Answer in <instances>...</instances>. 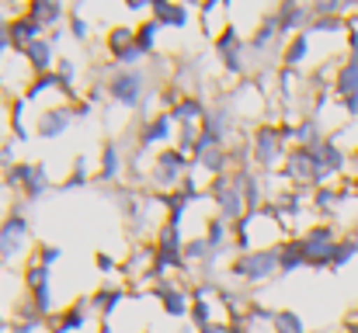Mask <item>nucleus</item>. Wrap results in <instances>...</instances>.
I'll return each mask as SVG.
<instances>
[{
	"label": "nucleus",
	"instance_id": "nucleus-9",
	"mask_svg": "<svg viewBox=\"0 0 358 333\" xmlns=\"http://www.w3.org/2000/svg\"><path fill=\"white\" fill-rule=\"evenodd\" d=\"M153 299L160 302V313L174 323H185L188 320V309H192V295H188V285L178 281V278H164L157 288H153Z\"/></svg>",
	"mask_w": 358,
	"mask_h": 333
},
{
	"label": "nucleus",
	"instance_id": "nucleus-5",
	"mask_svg": "<svg viewBox=\"0 0 358 333\" xmlns=\"http://www.w3.org/2000/svg\"><path fill=\"white\" fill-rule=\"evenodd\" d=\"M192 174V156H185L181 149L167 146V149H157V156L150 160V174H146V184L153 195H171L178 191Z\"/></svg>",
	"mask_w": 358,
	"mask_h": 333
},
{
	"label": "nucleus",
	"instance_id": "nucleus-34",
	"mask_svg": "<svg viewBox=\"0 0 358 333\" xmlns=\"http://www.w3.org/2000/svg\"><path fill=\"white\" fill-rule=\"evenodd\" d=\"M310 35H348V17H313Z\"/></svg>",
	"mask_w": 358,
	"mask_h": 333
},
{
	"label": "nucleus",
	"instance_id": "nucleus-19",
	"mask_svg": "<svg viewBox=\"0 0 358 333\" xmlns=\"http://www.w3.org/2000/svg\"><path fill=\"white\" fill-rule=\"evenodd\" d=\"M42 35H45V28L35 24L31 17H24V10L14 14V17L7 21V42H10V52H17V56H21L31 42H38Z\"/></svg>",
	"mask_w": 358,
	"mask_h": 333
},
{
	"label": "nucleus",
	"instance_id": "nucleus-8",
	"mask_svg": "<svg viewBox=\"0 0 358 333\" xmlns=\"http://www.w3.org/2000/svg\"><path fill=\"white\" fill-rule=\"evenodd\" d=\"M174 139H178V121L171 118V111H153V114L143 118L139 128H136V146L146 149V153H150L153 146L167 149V146H174Z\"/></svg>",
	"mask_w": 358,
	"mask_h": 333
},
{
	"label": "nucleus",
	"instance_id": "nucleus-10",
	"mask_svg": "<svg viewBox=\"0 0 358 333\" xmlns=\"http://www.w3.org/2000/svg\"><path fill=\"white\" fill-rule=\"evenodd\" d=\"M271 14H275V24H278V35L282 38H292V35L310 31V21H313L310 3H299V0H282V3L271 7Z\"/></svg>",
	"mask_w": 358,
	"mask_h": 333
},
{
	"label": "nucleus",
	"instance_id": "nucleus-30",
	"mask_svg": "<svg viewBox=\"0 0 358 333\" xmlns=\"http://www.w3.org/2000/svg\"><path fill=\"white\" fill-rule=\"evenodd\" d=\"M181 253H185V260H188V267L192 271H199V267H206L216 253H213V246L206 243V236H188L185 239V246H181Z\"/></svg>",
	"mask_w": 358,
	"mask_h": 333
},
{
	"label": "nucleus",
	"instance_id": "nucleus-29",
	"mask_svg": "<svg viewBox=\"0 0 358 333\" xmlns=\"http://www.w3.org/2000/svg\"><path fill=\"white\" fill-rule=\"evenodd\" d=\"M94 174H98V163H91V156H77L73 160V170H70V177L59 184L63 191H77V188H87L91 181H94Z\"/></svg>",
	"mask_w": 358,
	"mask_h": 333
},
{
	"label": "nucleus",
	"instance_id": "nucleus-6",
	"mask_svg": "<svg viewBox=\"0 0 358 333\" xmlns=\"http://www.w3.org/2000/svg\"><path fill=\"white\" fill-rule=\"evenodd\" d=\"M338 239H341V232H338L334 222H310L299 232V243H303V253H306V271H327Z\"/></svg>",
	"mask_w": 358,
	"mask_h": 333
},
{
	"label": "nucleus",
	"instance_id": "nucleus-42",
	"mask_svg": "<svg viewBox=\"0 0 358 333\" xmlns=\"http://www.w3.org/2000/svg\"><path fill=\"white\" fill-rule=\"evenodd\" d=\"M10 323H14V320H7V316L0 313V333H10Z\"/></svg>",
	"mask_w": 358,
	"mask_h": 333
},
{
	"label": "nucleus",
	"instance_id": "nucleus-35",
	"mask_svg": "<svg viewBox=\"0 0 358 333\" xmlns=\"http://www.w3.org/2000/svg\"><path fill=\"white\" fill-rule=\"evenodd\" d=\"M52 73L59 77V84H63V87H77V80H80V63H77L73 56H59Z\"/></svg>",
	"mask_w": 358,
	"mask_h": 333
},
{
	"label": "nucleus",
	"instance_id": "nucleus-7",
	"mask_svg": "<svg viewBox=\"0 0 358 333\" xmlns=\"http://www.w3.org/2000/svg\"><path fill=\"white\" fill-rule=\"evenodd\" d=\"M209 198L216 205V216L227 219L230 225H237L243 216H247V205H243V191L234 181V174H223L216 181H209Z\"/></svg>",
	"mask_w": 358,
	"mask_h": 333
},
{
	"label": "nucleus",
	"instance_id": "nucleus-4",
	"mask_svg": "<svg viewBox=\"0 0 358 333\" xmlns=\"http://www.w3.org/2000/svg\"><path fill=\"white\" fill-rule=\"evenodd\" d=\"M223 278L234 281V285H247V288L268 285L271 278H278V253L275 250H247V253H237L223 267Z\"/></svg>",
	"mask_w": 358,
	"mask_h": 333
},
{
	"label": "nucleus",
	"instance_id": "nucleus-38",
	"mask_svg": "<svg viewBox=\"0 0 358 333\" xmlns=\"http://www.w3.org/2000/svg\"><path fill=\"white\" fill-rule=\"evenodd\" d=\"M94 105H87V101H84V98H80V101H73V121H87V118H94Z\"/></svg>",
	"mask_w": 358,
	"mask_h": 333
},
{
	"label": "nucleus",
	"instance_id": "nucleus-22",
	"mask_svg": "<svg viewBox=\"0 0 358 333\" xmlns=\"http://www.w3.org/2000/svg\"><path fill=\"white\" fill-rule=\"evenodd\" d=\"M310 49H313V35H310V31L285 38L282 56H278V66H285V70H296V73H299V70L306 66V59H310Z\"/></svg>",
	"mask_w": 358,
	"mask_h": 333
},
{
	"label": "nucleus",
	"instance_id": "nucleus-20",
	"mask_svg": "<svg viewBox=\"0 0 358 333\" xmlns=\"http://www.w3.org/2000/svg\"><path fill=\"white\" fill-rule=\"evenodd\" d=\"M331 94H334V101L358 98V52H348V56L338 63L334 80H331Z\"/></svg>",
	"mask_w": 358,
	"mask_h": 333
},
{
	"label": "nucleus",
	"instance_id": "nucleus-15",
	"mask_svg": "<svg viewBox=\"0 0 358 333\" xmlns=\"http://www.w3.org/2000/svg\"><path fill=\"white\" fill-rule=\"evenodd\" d=\"M125 177V149H122L115 139H105L101 142V156H98V174L94 181L98 184H122Z\"/></svg>",
	"mask_w": 358,
	"mask_h": 333
},
{
	"label": "nucleus",
	"instance_id": "nucleus-12",
	"mask_svg": "<svg viewBox=\"0 0 358 333\" xmlns=\"http://www.w3.org/2000/svg\"><path fill=\"white\" fill-rule=\"evenodd\" d=\"M129 299V288H125V281H105L101 288H94L91 295H87V302H91V313L101 320V323H108L115 313H119V306Z\"/></svg>",
	"mask_w": 358,
	"mask_h": 333
},
{
	"label": "nucleus",
	"instance_id": "nucleus-17",
	"mask_svg": "<svg viewBox=\"0 0 358 333\" xmlns=\"http://www.w3.org/2000/svg\"><path fill=\"white\" fill-rule=\"evenodd\" d=\"M192 7L188 3H178V0H150V17L160 24V28H174V31H181V28H188L192 24Z\"/></svg>",
	"mask_w": 358,
	"mask_h": 333
},
{
	"label": "nucleus",
	"instance_id": "nucleus-16",
	"mask_svg": "<svg viewBox=\"0 0 358 333\" xmlns=\"http://www.w3.org/2000/svg\"><path fill=\"white\" fill-rule=\"evenodd\" d=\"M21 59H24V66H28V73H31V77H45V73H52V70H56L59 49L52 45V38H49V35H42L38 42H31V45L21 52Z\"/></svg>",
	"mask_w": 358,
	"mask_h": 333
},
{
	"label": "nucleus",
	"instance_id": "nucleus-1",
	"mask_svg": "<svg viewBox=\"0 0 358 333\" xmlns=\"http://www.w3.org/2000/svg\"><path fill=\"white\" fill-rule=\"evenodd\" d=\"M157 80L150 77L146 66H136V70H119L112 66L108 77H105V94L112 105H119L125 111H139L143 118H150V101L157 98Z\"/></svg>",
	"mask_w": 358,
	"mask_h": 333
},
{
	"label": "nucleus",
	"instance_id": "nucleus-14",
	"mask_svg": "<svg viewBox=\"0 0 358 333\" xmlns=\"http://www.w3.org/2000/svg\"><path fill=\"white\" fill-rule=\"evenodd\" d=\"M91 302H87V295H80L73 306H66V309H59L49 323H45V330L49 333H80L87 330V323H91Z\"/></svg>",
	"mask_w": 358,
	"mask_h": 333
},
{
	"label": "nucleus",
	"instance_id": "nucleus-31",
	"mask_svg": "<svg viewBox=\"0 0 358 333\" xmlns=\"http://www.w3.org/2000/svg\"><path fill=\"white\" fill-rule=\"evenodd\" d=\"M188 323L195 330H206L216 323V299H192V309H188Z\"/></svg>",
	"mask_w": 358,
	"mask_h": 333
},
{
	"label": "nucleus",
	"instance_id": "nucleus-21",
	"mask_svg": "<svg viewBox=\"0 0 358 333\" xmlns=\"http://www.w3.org/2000/svg\"><path fill=\"white\" fill-rule=\"evenodd\" d=\"M31 105L17 94L14 101H7V135L14 139V142H28L31 135H35V121H28V114H31Z\"/></svg>",
	"mask_w": 358,
	"mask_h": 333
},
{
	"label": "nucleus",
	"instance_id": "nucleus-40",
	"mask_svg": "<svg viewBox=\"0 0 358 333\" xmlns=\"http://www.w3.org/2000/svg\"><path fill=\"white\" fill-rule=\"evenodd\" d=\"M338 108L345 111L348 118H358V98H345V101H338Z\"/></svg>",
	"mask_w": 358,
	"mask_h": 333
},
{
	"label": "nucleus",
	"instance_id": "nucleus-39",
	"mask_svg": "<svg viewBox=\"0 0 358 333\" xmlns=\"http://www.w3.org/2000/svg\"><path fill=\"white\" fill-rule=\"evenodd\" d=\"M45 323H28V320H14L10 323V333H38Z\"/></svg>",
	"mask_w": 358,
	"mask_h": 333
},
{
	"label": "nucleus",
	"instance_id": "nucleus-23",
	"mask_svg": "<svg viewBox=\"0 0 358 333\" xmlns=\"http://www.w3.org/2000/svg\"><path fill=\"white\" fill-rule=\"evenodd\" d=\"M275 253H278V274H282V278H289V274H296V271L306 267V253H303L299 232L289 236V239H282V243L275 246Z\"/></svg>",
	"mask_w": 358,
	"mask_h": 333
},
{
	"label": "nucleus",
	"instance_id": "nucleus-26",
	"mask_svg": "<svg viewBox=\"0 0 358 333\" xmlns=\"http://www.w3.org/2000/svg\"><path fill=\"white\" fill-rule=\"evenodd\" d=\"M327 135H324V125H320V118H313V114H299L296 118V132H292V146H299V149H313L317 142H324Z\"/></svg>",
	"mask_w": 358,
	"mask_h": 333
},
{
	"label": "nucleus",
	"instance_id": "nucleus-2",
	"mask_svg": "<svg viewBox=\"0 0 358 333\" xmlns=\"http://www.w3.org/2000/svg\"><path fill=\"white\" fill-rule=\"evenodd\" d=\"M243 142H247L250 167H254L257 174H264V177L275 174L278 163H285V156H289V149H292V146L278 135V125H275V121H257Z\"/></svg>",
	"mask_w": 358,
	"mask_h": 333
},
{
	"label": "nucleus",
	"instance_id": "nucleus-3",
	"mask_svg": "<svg viewBox=\"0 0 358 333\" xmlns=\"http://www.w3.org/2000/svg\"><path fill=\"white\" fill-rule=\"evenodd\" d=\"M28 246H35V229L24 216V202H14L0 216V260L10 267L17 260H28Z\"/></svg>",
	"mask_w": 358,
	"mask_h": 333
},
{
	"label": "nucleus",
	"instance_id": "nucleus-44",
	"mask_svg": "<svg viewBox=\"0 0 358 333\" xmlns=\"http://www.w3.org/2000/svg\"><path fill=\"white\" fill-rule=\"evenodd\" d=\"M143 333H153V330H143Z\"/></svg>",
	"mask_w": 358,
	"mask_h": 333
},
{
	"label": "nucleus",
	"instance_id": "nucleus-11",
	"mask_svg": "<svg viewBox=\"0 0 358 333\" xmlns=\"http://www.w3.org/2000/svg\"><path fill=\"white\" fill-rule=\"evenodd\" d=\"M70 125H73V105H49V108H38L35 114V139H45V142H52V139H59V135H66L70 132Z\"/></svg>",
	"mask_w": 358,
	"mask_h": 333
},
{
	"label": "nucleus",
	"instance_id": "nucleus-27",
	"mask_svg": "<svg viewBox=\"0 0 358 333\" xmlns=\"http://www.w3.org/2000/svg\"><path fill=\"white\" fill-rule=\"evenodd\" d=\"M66 35H70L77 45H91V38H94V24H91V17L84 14V7H80V3H73V7H70Z\"/></svg>",
	"mask_w": 358,
	"mask_h": 333
},
{
	"label": "nucleus",
	"instance_id": "nucleus-18",
	"mask_svg": "<svg viewBox=\"0 0 358 333\" xmlns=\"http://www.w3.org/2000/svg\"><path fill=\"white\" fill-rule=\"evenodd\" d=\"M49 188H52V181H49V170H45V163L42 160H28V167H24V184H21V202L24 205H38L45 195H49Z\"/></svg>",
	"mask_w": 358,
	"mask_h": 333
},
{
	"label": "nucleus",
	"instance_id": "nucleus-37",
	"mask_svg": "<svg viewBox=\"0 0 358 333\" xmlns=\"http://www.w3.org/2000/svg\"><path fill=\"white\" fill-rule=\"evenodd\" d=\"M125 10L143 21V17H150V0H125Z\"/></svg>",
	"mask_w": 358,
	"mask_h": 333
},
{
	"label": "nucleus",
	"instance_id": "nucleus-25",
	"mask_svg": "<svg viewBox=\"0 0 358 333\" xmlns=\"http://www.w3.org/2000/svg\"><path fill=\"white\" fill-rule=\"evenodd\" d=\"M132 45H136V24L132 21H115V24L105 28V56L108 59H115L119 52L132 49Z\"/></svg>",
	"mask_w": 358,
	"mask_h": 333
},
{
	"label": "nucleus",
	"instance_id": "nucleus-43",
	"mask_svg": "<svg viewBox=\"0 0 358 333\" xmlns=\"http://www.w3.org/2000/svg\"><path fill=\"white\" fill-rule=\"evenodd\" d=\"M3 271H7V264H3V260H0V274H3Z\"/></svg>",
	"mask_w": 358,
	"mask_h": 333
},
{
	"label": "nucleus",
	"instance_id": "nucleus-32",
	"mask_svg": "<svg viewBox=\"0 0 358 333\" xmlns=\"http://www.w3.org/2000/svg\"><path fill=\"white\" fill-rule=\"evenodd\" d=\"M271 333H306V320L296 309H275Z\"/></svg>",
	"mask_w": 358,
	"mask_h": 333
},
{
	"label": "nucleus",
	"instance_id": "nucleus-33",
	"mask_svg": "<svg viewBox=\"0 0 358 333\" xmlns=\"http://www.w3.org/2000/svg\"><path fill=\"white\" fill-rule=\"evenodd\" d=\"M28 257H31L35 264H42V267H49V271H52L56 264H63V257H66V253H63V246H59V243H35Z\"/></svg>",
	"mask_w": 358,
	"mask_h": 333
},
{
	"label": "nucleus",
	"instance_id": "nucleus-28",
	"mask_svg": "<svg viewBox=\"0 0 358 333\" xmlns=\"http://www.w3.org/2000/svg\"><path fill=\"white\" fill-rule=\"evenodd\" d=\"M160 24L153 21V17H143V21H136V49L150 59V56H157V42H160Z\"/></svg>",
	"mask_w": 358,
	"mask_h": 333
},
{
	"label": "nucleus",
	"instance_id": "nucleus-13",
	"mask_svg": "<svg viewBox=\"0 0 358 333\" xmlns=\"http://www.w3.org/2000/svg\"><path fill=\"white\" fill-rule=\"evenodd\" d=\"M24 17H31L35 24H42L45 35H49V31H56V28H66L70 7H66L63 0H28V3H24Z\"/></svg>",
	"mask_w": 358,
	"mask_h": 333
},
{
	"label": "nucleus",
	"instance_id": "nucleus-36",
	"mask_svg": "<svg viewBox=\"0 0 358 333\" xmlns=\"http://www.w3.org/2000/svg\"><path fill=\"white\" fill-rule=\"evenodd\" d=\"M94 267H98V274H122V260H115L108 250L94 253Z\"/></svg>",
	"mask_w": 358,
	"mask_h": 333
},
{
	"label": "nucleus",
	"instance_id": "nucleus-24",
	"mask_svg": "<svg viewBox=\"0 0 358 333\" xmlns=\"http://www.w3.org/2000/svg\"><path fill=\"white\" fill-rule=\"evenodd\" d=\"M202 236H206V243L213 246V253H220V257H227V250H234V225L227 219H220L216 212L206 219Z\"/></svg>",
	"mask_w": 358,
	"mask_h": 333
},
{
	"label": "nucleus",
	"instance_id": "nucleus-41",
	"mask_svg": "<svg viewBox=\"0 0 358 333\" xmlns=\"http://www.w3.org/2000/svg\"><path fill=\"white\" fill-rule=\"evenodd\" d=\"M199 333H227V320H216L213 327H206V330H199Z\"/></svg>",
	"mask_w": 358,
	"mask_h": 333
}]
</instances>
